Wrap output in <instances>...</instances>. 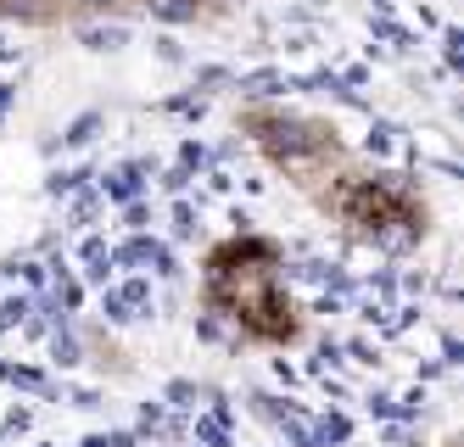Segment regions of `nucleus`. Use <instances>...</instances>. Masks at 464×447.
Listing matches in <instances>:
<instances>
[{
  "mask_svg": "<svg viewBox=\"0 0 464 447\" xmlns=\"http://www.w3.org/2000/svg\"><path fill=\"white\" fill-rule=\"evenodd\" d=\"M208 291H213V302L236 307V319L252 335H269V341H291L296 335V319H291V302L280 296L269 247H224V252H213Z\"/></svg>",
  "mask_w": 464,
  "mask_h": 447,
  "instance_id": "f257e3e1",
  "label": "nucleus"
}]
</instances>
